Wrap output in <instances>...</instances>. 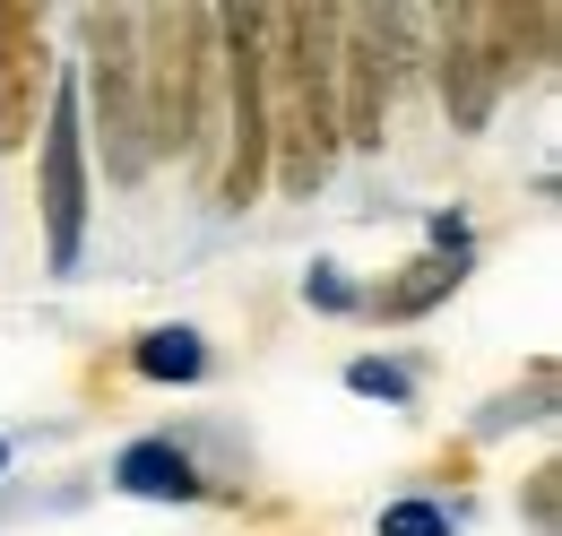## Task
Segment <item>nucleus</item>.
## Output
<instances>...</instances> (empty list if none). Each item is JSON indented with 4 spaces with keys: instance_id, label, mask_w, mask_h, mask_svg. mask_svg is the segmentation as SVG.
Segmentation results:
<instances>
[{
    "instance_id": "obj_1",
    "label": "nucleus",
    "mask_w": 562,
    "mask_h": 536,
    "mask_svg": "<svg viewBox=\"0 0 562 536\" xmlns=\"http://www.w3.org/2000/svg\"><path fill=\"white\" fill-rule=\"evenodd\" d=\"M338 9H260V104H269V182L312 200L338 165V96H329Z\"/></svg>"
},
{
    "instance_id": "obj_2",
    "label": "nucleus",
    "mask_w": 562,
    "mask_h": 536,
    "mask_svg": "<svg viewBox=\"0 0 562 536\" xmlns=\"http://www.w3.org/2000/svg\"><path fill=\"white\" fill-rule=\"evenodd\" d=\"M131 53H139L147 156H191V147H209L216 9H131Z\"/></svg>"
},
{
    "instance_id": "obj_3",
    "label": "nucleus",
    "mask_w": 562,
    "mask_h": 536,
    "mask_svg": "<svg viewBox=\"0 0 562 536\" xmlns=\"http://www.w3.org/2000/svg\"><path fill=\"white\" fill-rule=\"evenodd\" d=\"M216 78H225V174L216 208L269 191V104H260V9H216Z\"/></svg>"
},
{
    "instance_id": "obj_4",
    "label": "nucleus",
    "mask_w": 562,
    "mask_h": 536,
    "mask_svg": "<svg viewBox=\"0 0 562 536\" xmlns=\"http://www.w3.org/2000/svg\"><path fill=\"white\" fill-rule=\"evenodd\" d=\"M329 96H338V147H381V138H390V96H398V9H338Z\"/></svg>"
},
{
    "instance_id": "obj_5",
    "label": "nucleus",
    "mask_w": 562,
    "mask_h": 536,
    "mask_svg": "<svg viewBox=\"0 0 562 536\" xmlns=\"http://www.w3.org/2000/svg\"><path fill=\"white\" fill-rule=\"evenodd\" d=\"M87 104L104 138V174L139 182L147 174V131H139V53H131V9H87Z\"/></svg>"
},
{
    "instance_id": "obj_6",
    "label": "nucleus",
    "mask_w": 562,
    "mask_h": 536,
    "mask_svg": "<svg viewBox=\"0 0 562 536\" xmlns=\"http://www.w3.org/2000/svg\"><path fill=\"white\" fill-rule=\"evenodd\" d=\"M87 243V113L70 87H53L44 104V260L78 268Z\"/></svg>"
},
{
    "instance_id": "obj_7",
    "label": "nucleus",
    "mask_w": 562,
    "mask_h": 536,
    "mask_svg": "<svg viewBox=\"0 0 562 536\" xmlns=\"http://www.w3.org/2000/svg\"><path fill=\"white\" fill-rule=\"evenodd\" d=\"M44 104H53V44H44V9L0 0V156L35 147Z\"/></svg>"
},
{
    "instance_id": "obj_8",
    "label": "nucleus",
    "mask_w": 562,
    "mask_h": 536,
    "mask_svg": "<svg viewBox=\"0 0 562 536\" xmlns=\"http://www.w3.org/2000/svg\"><path fill=\"white\" fill-rule=\"evenodd\" d=\"M432 35H441V53H432V69H441V104H450V131H485L493 104H502V87H493V62L485 44H476V9H441L432 18Z\"/></svg>"
},
{
    "instance_id": "obj_9",
    "label": "nucleus",
    "mask_w": 562,
    "mask_h": 536,
    "mask_svg": "<svg viewBox=\"0 0 562 536\" xmlns=\"http://www.w3.org/2000/svg\"><path fill=\"white\" fill-rule=\"evenodd\" d=\"M459 277H468V225H432V252L407 260L390 286H372V321H424L441 294H459Z\"/></svg>"
},
{
    "instance_id": "obj_10",
    "label": "nucleus",
    "mask_w": 562,
    "mask_h": 536,
    "mask_svg": "<svg viewBox=\"0 0 562 536\" xmlns=\"http://www.w3.org/2000/svg\"><path fill=\"white\" fill-rule=\"evenodd\" d=\"M554 9L546 0H528V9H476V44H485V62H493V87H519L528 69H546L554 62Z\"/></svg>"
},
{
    "instance_id": "obj_11",
    "label": "nucleus",
    "mask_w": 562,
    "mask_h": 536,
    "mask_svg": "<svg viewBox=\"0 0 562 536\" xmlns=\"http://www.w3.org/2000/svg\"><path fill=\"white\" fill-rule=\"evenodd\" d=\"M113 484L139 493V502H200V493H209V476L191 468L182 442H131V450L113 459Z\"/></svg>"
},
{
    "instance_id": "obj_12",
    "label": "nucleus",
    "mask_w": 562,
    "mask_h": 536,
    "mask_svg": "<svg viewBox=\"0 0 562 536\" xmlns=\"http://www.w3.org/2000/svg\"><path fill=\"white\" fill-rule=\"evenodd\" d=\"M131 364H139V381H200L209 346H200V330H147L131 346Z\"/></svg>"
},
{
    "instance_id": "obj_13",
    "label": "nucleus",
    "mask_w": 562,
    "mask_h": 536,
    "mask_svg": "<svg viewBox=\"0 0 562 536\" xmlns=\"http://www.w3.org/2000/svg\"><path fill=\"white\" fill-rule=\"evenodd\" d=\"M347 390H355V399H390V406H407V399H416V381H407L398 364H381V355L347 364Z\"/></svg>"
},
{
    "instance_id": "obj_14",
    "label": "nucleus",
    "mask_w": 562,
    "mask_h": 536,
    "mask_svg": "<svg viewBox=\"0 0 562 536\" xmlns=\"http://www.w3.org/2000/svg\"><path fill=\"white\" fill-rule=\"evenodd\" d=\"M381 536H450V511H441V502H390V511H381Z\"/></svg>"
},
{
    "instance_id": "obj_15",
    "label": "nucleus",
    "mask_w": 562,
    "mask_h": 536,
    "mask_svg": "<svg viewBox=\"0 0 562 536\" xmlns=\"http://www.w3.org/2000/svg\"><path fill=\"white\" fill-rule=\"evenodd\" d=\"M303 294H312L321 312H347V303H355V294H347V277H338V268H329V260H321V268H312V277H303Z\"/></svg>"
},
{
    "instance_id": "obj_16",
    "label": "nucleus",
    "mask_w": 562,
    "mask_h": 536,
    "mask_svg": "<svg viewBox=\"0 0 562 536\" xmlns=\"http://www.w3.org/2000/svg\"><path fill=\"white\" fill-rule=\"evenodd\" d=\"M554 476L562 468H537V476H528V520H537V528H554Z\"/></svg>"
},
{
    "instance_id": "obj_17",
    "label": "nucleus",
    "mask_w": 562,
    "mask_h": 536,
    "mask_svg": "<svg viewBox=\"0 0 562 536\" xmlns=\"http://www.w3.org/2000/svg\"><path fill=\"white\" fill-rule=\"evenodd\" d=\"M0 468H9V442H0Z\"/></svg>"
}]
</instances>
